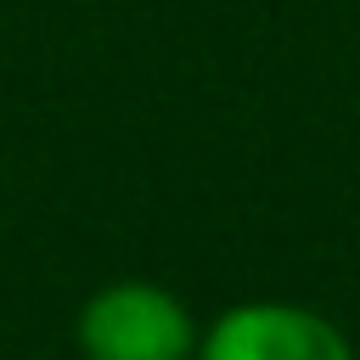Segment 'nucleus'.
Instances as JSON below:
<instances>
[{
	"mask_svg": "<svg viewBox=\"0 0 360 360\" xmlns=\"http://www.w3.org/2000/svg\"><path fill=\"white\" fill-rule=\"evenodd\" d=\"M73 338L84 360H191L202 332L169 287L124 276L84 298Z\"/></svg>",
	"mask_w": 360,
	"mask_h": 360,
	"instance_id": "obj_1",
	"label": "nucleus"
},
{
	"mask_svg": "<svg viewBox=\"0 0 360 360\" xmlns=\"http://www.w3.org/2000/svg\"><path fill=\"white\" fill-rule=\"evenodd\" d=\"M191 360H354V343L309 304L248 298L214 315Z\"/></svg>",
	"mask_w": 360,
	"mask_h": 360,
	"instance_id": "obj_2",
	"label": "nucleus"
}]
</instances>
